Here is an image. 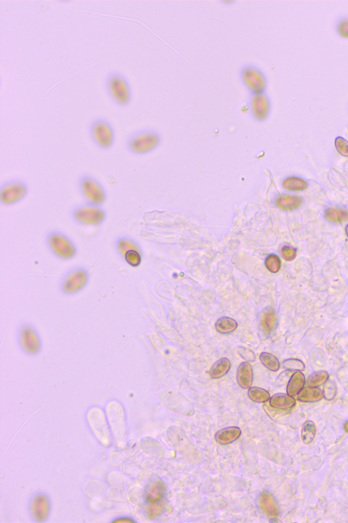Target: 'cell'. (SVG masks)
Listing matches in <instances>:
<instances>
[{
    "label": "cell",
    "instance_id": "cell-1",
    "mask_svg": "<svg viewBox=\"0 0 348 523\" xmlns=\"http://www.w3.org/2000/svg\"><path fill=\"white\" fill-rule=\"evenodd\" d=\"M105 86L109 97L113 102L120 107L128 106L133 98L132 89L128 79L119 71L108 73Z\"/></svg>",
    "mask_w": 348,
    "mask_h": 523
},
{
    "label": "cell",
    "instance_id": "cell-2",
    "mask_svg": "<svg viewBox=\"0 0 348 523\" xmlns=\"http://www.w3.org/2000/svg\"><path fill=\"white\" fill-rule=\"evenodd\" d=\"M160 136L152 129H142L135 132L127 139V149L135 155H144L150 153L158 147Z\"/></svg>",
    "mask_w": 348,
    "mask_h": 523
},
{
    "label": "cell",
    "instance_id": "cell-3",
    "mask_svg": "<svg viewBox=\"0 0 348 523\" xmlns=\"http://www.w3.org/2000/svg\"><path fill=\"white\" fill-rule=\"evenodd\" d=\"M239 78L250 94L265 93L268 88V79L264 71L253 63L242 66L239 71Z\"/></svg>",
    "mask_w": 348,
    "mask_h": 523
},
{
    "label": "cell",
    "instance_id": "cell-4",
    "mask_svg": "<svg viewBox=\"0 0 348 523\" xmlns=\"http://www.w3.org/2000/svg\"><path fill=\"white\" fill-rule=\"evenodd\" d=\"M106 210L102 206L90 205L88 203L76 206L72 209V219L82 226H99L102 225L106 219Z\"/></svg>",
    "mask_w": 348,
    "mask_h": 523
},
{
    "label": "cell",
    "instance_id": "cell-5",
    "mask_svg": "<svg viewBox=\"0 0 348 523\" xmlns=\"http://www.w3.org/2000/svg\"><path fill=\"white\" fill-rule=\"evenodd\" d=\"M89 135L92 141L100 149L108 150L115 142V132L112 125L106 119L98 117L89 125Z\"/></svg>",
    "mask_w": 348,
    "mask_h": 523
},
{
    "label": "cell",
    "instance_id": "cell-6",
    "mask_svg": "<svg viewBox=\"0 0 348 523\" xmlns=\"http://www.w3.org/2000/svg\"><path fill=\"white\" fill-rule=\"evenodd\" d=\"M78 189L86 203L102 206L106 203L107 193L98 179L90 175H84L78 181Z\"/></svg>",
    "mask_w": 348,
    "mask_h": 523
},
{
    "label": "cell",
    "instance_id": "cell-7",
    "mask_svg": "<svg viewBox=\"0 0 348 523\" xmlns=\"http://www.w3.org/2000/svg\"><path fill=\"white\" fill-rule=\"evenodd\" d=\"M46 239L49 248L58 258L69 260L76 256L77 250L75 244L63 232L51 230L47 234Z\"/></svg>",
    "mask_w": 348,
    "mask_h": 523
},
{
    "label": "cell",
    "instance_id": "cell-8",
    "mask_svg": "<svg viewBox=\"0 0 348 523\" xmlns=\"http://www.w3.org/2000/svg\"><path fill=\"white\" fill-rule=\"evenodd\" d=\"M28 193V186L20 179H12L3 183L0 189V201L3 205H15L22 201Z\"/></svg>",
    "mask_w": 348,
    "mask_h": 523
},
{
    "label": "cell",
    "instance_id": "cell-9",
    "mask_svg": "<svg viewBox=\"0 0 348 523\" xmlns=\"http://www.w3.org/2000/svg\"><path fill=\"white\" fill-rule=\"evenodd\" d=\"M249 115L258 122H264L270 116L272 104L267 92L250 94L247 101Z\"/></svg>",
    "mask_w": 348,
    "mask_h": 523
},
{
    "label": "cell",
    "instance_id": "cell-10",
    "mask_svg": "<svg viewBox=\"0 0 348 523\" xmlns=\"http://www.w3.org/2000/svg\"><path fill=\"white\" fill-rule=\"evenodd\" d=\"M88 279V273L86 269L82 267L76 268L65 276L63 289L69 292L77 291L87 283Z\"/></svg>",
    "mask_w": 348,
    "mask_h": 523
},
{
    "label": "cell",
    "instance_id": "cell-11",
    "mask_svg": "<svg viewBox=\"0 0 348 523\" xmlns=\"http://www.w3.org/2000/svg\"><path fill=\"white\" fill-rule=\"evenodd\" d=\"M91 412L92 413H89V420L96 422L99 425V427L97 426V427H92V429H94L95 433H96V435L99 438V440H100V442H102L103 444L108 446V445H110V437L104 416H103L102 413L99 409L98 413H97L98 412V409L94 411L92 410Z\"/></svg>",
    "mask_w": 348,
    "mask_h": 523
},
{
    "label": "cell",
    "instance_id": "cell-12",
    "mask_svg": "<svg viewBox=\"0 0 348 523\" xmlns=\"http://www.w3.org/2000/svg\"><path fill=\"white\" fill-rule=\"evenodd\" d=\"M259 508L265 514L271 517H276L279 514V509L273 496L268 492L264 491L259 495L258 499Z\"/></svg>",
    "mask_w": 348,
    "mask_h": 523
},
{
    "label": "cell",
    "instance_id": "cell-13",
    "mask_svg": "<svg viewBox=\"0 0 348 523\" xmlns=\"http://www.w3.org/2000/svg\"><path fill=\"white\" fill-rule=\"evenodd\" d=\"M237 381L241 388L249 389L253 382L252 365L248 362H244L239 366L237 371Z\"/></svg>",
    "mask_w": 348,
    "mask_h": 523
},
{
    "label": "cell",
    "instance_id": "cell-14",
    "mask_svg": "<svg viewBox=\"0 0 348 523\" xmlns=\"http://www.w3.org/2000/svg\"><path fill=\"white\" fill-rule=\"evenodd\" d=\"M166 492V485L161 480H155L148 485L146 490V501L149 504L162 500Z\"/></svg>",
    "mask_w": 348,
    "mask_h": 523
},
{
    "label": "cell",
    "instance_id": "cell-15",
    "mask_svg": "<svg viewBox=\"0 0 348 523\" xmlns=\"http://www.w3.org/2000/svg\"><path fill=\"white\" fill-rule=\"evenodd\" d=\"M49 502L46 496L39 495L32 502V512L39 522L44 521L49 512Z\"/></svg>",
    "mask_w": 348,
    "mask_h": 523
},
{
    "label": "cell",
    "instance_id": "cell-16",
    "mask_svg": "<svg viewBox=\"0 0 348 523\" xmlns=\"http://www.w3.org/2000/svg\"><path fill=\"white\" fill-rule=\"evenodd\" d=\"M295 404L296 400L293 397L284 393H277L269 399L270 406L277 410H288L292 408Z\"/></svg>",
    "mask_w": 348,
    "mask_h": 523
},
{
    "label": "cell",
    "instance_id": "cell-17",
    "mask_svg": "<svg viewBox=\"0 0 348 523\" xmlns=\"http://www.w3.org/2000/svg\"><path fill=\"white\" fill-rule=\"evenodd\" d=\"M242 431L239 427H229L220 429L214 435L216 442L221 445H227L236 442L240 438Z\"/></svg>",
    "mask_w": 348,
    "mask_h": 523
},
{
    "label": "cell",
    "instance_id": "cell-18",
    "mask_svg": "<svg viewBox=\"0 0 348 523\" xmlns=\"http://www.w3.org/2000/svg\"><path fill=\"white\" fill-rule=\"evenodd\" d=\"M277 324V316L273 308L263 310L260 319L261 330L265 334L269 335L274 330Z\"/></svg>",
    "mask_w": 348,
    "mask_h": 523
},
{
    "label": "cell",
    "instance_id": "cell-19",
    "mask_svg": "<svg viewBox=\"0 0 348 523\" xmlns=\"http://www.w3.org/2000/svg\"><path fill=\"white\" fill-rule=\"evenodd\" d=\"M324 393L318 387L308 386L303 388L298 395V400L304 403H315L322 400Z\"/></svg>",
    "mask_w": 348,
    "mask_h": 523
},
{
    "label": "cell",
    "instance_id": "cell-20",
    "mask_svg": "<svg viewBox=\"0 0 348 523\" xmlns=\"http://www.w3.org/2000/svg\"><path fill=\"white\" fill-rule=\"evenodd\" d=\"M306 377L300 372H296L290 378L286 391L290 396H296L304 388L306 384Z\"/></svg>",
    "mask_w": 348,
    "mask_h": 523
},
{
    "label": "cell",
    "instance_id": "cell-21",
    "mask_svg": "<svg viewBox=\"0 0 348 523\" xmlns=\"http://www.w3.org/2000/svg\"><path fill=\"white\" fill-rule=\"evenodd\" d=\"M230 368V360L226 358L218 360L210 370V376L213 379H219L225 376Z\"/></svg>",
    "mask_w": 348,
    "mask_h": 523
},
{
    "label": "cell",
    "instance_id": "cell-22",
    "mask_svg": "<svg viewBox=\"0 0 348 523\" xmlns=\"http://www.w3.org/2000/svg\"><path fill=\"white\" fill-rule=\"evenodd\" d=\"M238 324L236 320L229 317H222L216 321V330L220 334H228L236 331Z\"/></svg>",
    "mask_w": 348,
    "mask_h": 523
},
{
    "label": "cell",
    "instance_id": "cell-23",
    "mask_svg": "<svg viewBox=\"0 0 348 523\" xmlns=\"http://www.w3.org/2000/svg\"><path fill=\"white\" fill-rule=\"evenodd\" d=\"M116 248L119 254L124 257L125 253L129 250L139 251V246L132 238L128 236H123L117 238L116 241ZM140 252V251H139Z\"/></svg>",
    "mask_w": 348,
    "mask_h": 523
},
{
    "label": "cell",
    "instance_id": "cell-24",
    "mask_svg": "<svg viewBox=\"0 0 348 523\" xmlns=\"http://www.w3.org/2000/svg\"><path fill=\"white\" fill-rule=\"evenodd\" d=\"M301 202V199L299 197L290 195H284L276 200V204L279 207L286 211L296 209L299 207Z\"/></svg>",
    "mask_w": 348,
    "mask_h": 523
},
{
    "label": "cell",
    "instance_id": "cell-25",
    "mask_svg": "<svg viewBox=\"0 0 348 523\" xmlns=\"http://www.w3.org/2000/svg\"><path fill=\"white\" fill-rule=\"evenodd\" d=\"M248 396L251 401L260 403H266L271 398L268 391L256 386L250 387L248 389Z\"/></svg>",
    "mask_w": 348,
    "mask_h": 523
},
{
    "label": "cell",
    "instance_id": "cell-26",
    "mask_svg": "<svg viewBox=\"0 0 348 523\" xmlns=\"http://www.w3.org/2000/svg\"><path fill=\"white\" fill-rule=\"evenodd\" d=\"M22 338L27 350H31L32 352L38 350L39 348L38 337L32 329H28L25 330L22 333Z\"/></svg>",
    "mask_w": 348,
    "mask_h": 523
},
{
    "label": "cell",
    "instance_id": "cell-27",
    "mask_svg": "<svg viewBox=\"0 0 348 523\" xmlns=\"http://www.w3.org/2000/svg\"><path fill=\"white\" fill-rule=\"evenodd\" d=\"M284 188L290 191H301L308 187V183L298 177H289L284 181Z\"/></svg>",
    "mask_w": 348,
    "mask_h": 523
},
{
    "label": "cell",
    "instance_id": "cell-28",
    "mask_svg": "<svg viewBox=\"0 0 348 523\" xmlns=\"http://www.w3.org/2000/svg\"><path fill=\"white\" fill-rule=\"evenodd\" d=\"M329 375L325 371H319L313 373L308 378L307 385L310 387H319L325 384L328 381Z\"/></svg>",
    "mask_w": 348,
    "mask_h": 523
},
{
    "label": "cell",
    "instance_id": "cell-29",
    "mask_svg": "<svg viewBox=\"0 0 348 523\" xmlns=\"http://www.w3.org/2000/svg\"><path fill=\"white\" fill-rule=\"evenodd\" d=\"M260 360L263 365L273 372L279 370L280 364L279 359L274 355L268 352H262L260 354Z\"/></svg>",
    "mask_w": 348,
    "mask_h": 523
},
{
    "label": "cell",
    "instance_id": "cell-30",
    "mask_svg": "<svg viewBox=\"0 0 348 523\" xmlns=\"http://www.w3.org/2000/svg\"><path fill=\"white\" fill-rule=\"evenodd\" d=\"M316 428L314 422L307 421L302 428L301 438L303 442L306 444L313 442L316 435Z\"/></svg>",
    "mask_w": 348,
    "mask_h": 523
},
{
    "label": "cell",
    "instance_id": "cell-31",
    "mask_svg": "<svg viewBox=\"0 0 348 523\" xmlns=\"http://www.w3.org/2000/svg\"><path fill=\"white\" fill-rule=\"evenodd\" d=\"M282 365L288 372H302L306 368L304 362L298 359H287L282 362Z\"/></svg>",
    "mask_w": 348,
    "mask_h": 523
},
{
    "label": "cell",
    "instance_id": "cell-32",
    "mask_svg": "<svg viewBox=\"0 0 348 523\" xmlns=\"http://www.w3.org/2000/svg\"><path fill=\"white\" fill-rule=\"evenodd\" d=\"M265 265L271 273H276L281 268V260L277 255L271 254L265 259Z\"/></svg>",
    "mask_w": 348,
    "mask_h": 523
},
{
    "label": "cell",
    "instance_id": "cell-33",
    "mask_svg": "<svg viewBox=\"0 0 348 523\" xmlns=\"http://www.w3.org/2000/svg\"><path fill=\"white\" fill-rule=\"evenodd\" d=\"M124 258L127 264L133 267H137L141 264L142 257L139 251L129 250L125 253Z\"/></svg>",
    "mask_w": 348,
    "mask_h": 523
},
{
    "label": "cell",
    "instance_id": "cell-34",
    "mask_svg": "<svg viewBox=\"0 0 348 523\" xmlns=\"http://www.w3.org/2000/svg\"><path fill=\"white\" fill-rule=\"evenodd\" d=\"M327 219L333 222H339L346 219L347 213L345 211L335 209H328L326 211Z\"/></svg>",
    "mask_w": 348,
    "mask_h": 523
},
{
    "label": "cell",
    "instance_id": "cell-35",
    "mask_svg": "<svg viewBox=\"0 0 348 523\" xmlns=\"http://www.w3.org/2000/svg\"><path fill=\"white\" fill-rule=\"evenodd\" d=\"M164 508L165 503L162 500L150 504L148 509V515L150 518L157 517L164 511Z\"/></svg>",
    "mask_w": 348,
    "mask_h": 523
},
{
    "label": "cell",
    "instance_id": "cell-36",
    "mask_svg": "<svg viewBox=\"0 0 348 523\" xmlns=\"http://www.w3.org/2000/svg\"><path fill=\"white\" fill-rule=\"evenodd\" d=\"M337 34L343 38H348V17L343 16L337 20L336 24Z\"/></svg>",
    "mask_w": 348,
    "mask_h": 523
},
{
    "label": "cell",
    "instance_id": "cell-37",
    "mask_svg": "<svg viewBox=\"0 0 348 523\" xmlns=\"http://www.w3.org/2000/svg\"><path fill=\"white\" fill-rule=\"evenodd\" d=\"M324 397L327 400L330 401L335 398L337 394V388L335 383L332 381H327L324 387Z\"/></svg>",
    "mask_w": 348,
    "mask_h": 523
},
{
    "label": "cell",
    "instance_id": "cell-38",
    "mask_svg": "<svg viewBox=\"0 0 348 523\" xmlns=\"http://www.w3.org/2000/svg\"><path fill=\"white\" fill-rule=\"evenodd\" d=\"M335 147L339 153L345 157H348V141L341 137L335 139Z\"/></svg>",
    "mask_w": 348,
    "mask_h": 523
},
{
    "label": "cell",
    "instance_id": "cell-39",
    "mask_svg": "<svg viewBox=\"0 0 348 523\" xmlns=\"http://www.w3.org/2000/svg\"><path fill=\"white\" fill-rule=\"evenodd\" d=\"M281 256L286 261L293 260L296 256V250L291 246H284L280 250Z\"/></svg>",
    "mask_w": 348,
    "mask_h": 523
},
{
    "label": "cell",
    "instance_id": "cell-40",
    "mask_svg": "<svg viewBox=\"0 0 348 523\" xmlns=\"http://www.w3.org/2000/svg\"><path fill=\"white\" fill-rule=\"evenodd\" d=\"M239 354L242 356L244 360H246L247 362L249 361H254L256 356L254 355V352L248 348L246 347H241L238 350Z\"/></svg>",
    "mask_w": 348,
    "mask_h": 523
},
{
    "label": "cell",
    "instance_id": "cell-41",
    "mask_svg": "<svg viewBox=\"0 0 348 523\" xmlns=\"http://www.w3.org/2000/svg\"><path fill=\"white\" fill-rule=\"evenodd\" d=\"M344 429L345 432H346V433H348V421L345 424Z\"/></svg>",
    "mask_w": 348,
    "mask_h": 523
},
{
    "label": "cell",
    "instance_id": "cell-42",
    "mask_svg": "<svg viewBox=\"0 0 348 523\" xmlns=\"http://www.w3.org/2000/svg\"><path fill=\"white\" fill-rule=\"evenodd\" d=\"M347 236H348V226H347Z\"/></svg>",
    "mask_w": 348,
    "mask_h": 523
}]
</instances>
